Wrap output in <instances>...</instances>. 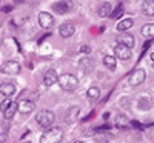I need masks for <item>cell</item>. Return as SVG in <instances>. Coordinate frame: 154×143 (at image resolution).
I'll return each instance as SVG.
<instances>
[{
	"label": "cell",
	"mask_w": 154,
	"mask_h": 143,
	"mask_svg": "<svg viewBox=\"0 0 154 143\" xmlns=\"http://www.w3.org/2000/svg\"><path fill=\"white\" fill-rule=\"evenodd\" d=\"M63 140L62 128H48L40 135V143H60Z\"/></svg>",
	"instance_id": "6da1fadb"
},
{
	"label": "cell",
	"mask_w": 154,
	"mask_h": 143,
	"mask_svg": "<svg viewBox=\"0 0 154 143\" xmlns=\"http://www.w3.org/2000/svg\"><path fill=\"white\" fill-rule=\"evenodd\" d=\"M59 85L63 91H74L79 86V80H77V77L72 75V74H62L59 77Z\"/></svg>",
	"instance_id": "7a4b0ae2"
},
{
	"label": "cell",
	"mask_w": 154,
	"mask_h": 143,
	"mask_svg": "<svg viewBox=\"0 0 154 143\" xmlns=\"http://www.w3.org/2000/svg\"><path fill=\"white\" fill-rule=\"evenodd\" d=\"M35 122L40 125L42 128H51V125L54 123V112L53 111H48V109H43V111H38L37 115H35Z\"/></svg>",
	"instance_id": "3957f363"
},
{
	"label": "cell",
	"mask_w": 154,
	"mask_h": 143,
	"mask_svg": "<svg viewBox=\"0 0 154 143\" xmlns=\"http://www.w3.org/2000/svg\"><path fill=\"white\" fill-rule=\"evenodd\" d=\"M145 77H146L145 69H140V68H139V69H136L134 72L130 74V77H128V82H130L131 86H137V85H140V83L145 82Z\"/></svg>",
	"instance_id": "277c9868"
},
{
	"label": "cell",
	"mask_w": 154,
	"mask_h": 143,
	"mask_svg": "<svg viewBox=\"0 0 154 143\" xmlns=\"http://www.w3.org/2000/svg\"><path fill=\"white\" fill-rule=\"evenodd\" d=\"M114 56L117 57V59H120V60H128V59H131V48H128V46H125V45H122V43H117L116 45V48H114Z\"/></svg>",
	"instance_id": "5b68a950"
},
{
	"label": "cell",
	"mask_w": 154,
	"mask_h": 143,
	"mask_svg": "<svg viewBox=\"0 0 154 143\" xmlns=\"http://www.w3.org/2000/svg\"><path fill=\"white\" fill-rule=\"evenodd\" d=\"M2 71L5 74H9V75H16L20 72V63L16 60H8L2 65Z\"/></svg>",
	"instance_id": "8992f818"
},
{
	"label": "cell",
	"mask_w": 154,
	"mask_h": 143,
	"mask_svg": "<svg viewBox=\"0 0 154 143\" xmlns=\"http://www.w3.org/2000/svg\"><path fill=\"white\" fill-rule=\"evenodd\" d=\"M75 28H74V23L72 22H65V23H62L60 25V28H59V34L63 37V38H68L74 34Z\"/></svg>",
	"instance_id": "52a82bcc"
},
{
	"label": "cell",
	"mask_w": 154,
	"mask_h": 143,
	"mask_svg": "<svg viewBox=\"0 0 154 143\" xmlns=\"http://www.w3.org/2000/svg\"><path fill=\"white\" fill-rule=\"evenodd\" d=\"M38 25L42 28H51L54 25V17L49 12H40L38 14Z\"/></svg>",
	"instance_id": "ba28073f"
},
{
	"label": "cell",
	"mask_w": 154,
	"mask_h": 143,
	"mask_svg": "<svg viewBox=\"0 0 154 143\" xmlns=\"http://www.w3.org/2000/svg\"><path fill=\"white\" fill-rule=\"evenodd\" d=\"M35 109V103L32 100H22L19 102V112L23 114V115H26L29 112H32Z\"/></svg>",
	"instance_id": "9c48e42d"
},
{
	"label": "cell",
	"mask_w": 154,
	"mask_h": 143,
	"mask_svg": "<svg viewBox=\"0 0 154 143\" xmlns=\"http://www.w3.org/2000/svg\"><path fill=\"white\" fill-rule=\"evenodd\" d=\"M79 69L83 72V74H89L93 69H94V63L89 57H82L79 60Z\"/></svg>",
	"instance_id": "30bf717a"
},
{
	"label": "cell",
	"mask_w": 154,
	"mask_h": 143,
	"mask_svg": "<svg viewBox=\"0 0 154 143\" xmlns=\"http://www.w3.org/2000/svg\"><path fill=\"white\" fill-rule=\"evenodd\" d=\"M59 82V74L54 71V69H48L43 75V83L45 86H53L54 83Z\"/></svg>",
	"instance_id": "8fae6325"
},
{
	"label": "cell",
	"mask_w": 154,
	"mask_h": 143,
	"mask_svg": "<svg viewBox=\"0 0 154 143\" xmlns=\"http://www.w3.org/2000/svg\"><path fill=\"white\" fill-rule=\"evenodd\" d=\"M79 115H80V108L79 106H71L68 111H66V115H65V120L68 125L74 123L77 119H79Z\"/></svg>",
	"instance_id": "7c38bea8"
},
{
	"label": "cell",
	"mask_w": 154,
	"mask_h": 143,
	"mask_svg": "<svg viewBox=\"0 0 154 143\" xmlns=\"http://www.w3.org/2000/svg\"><path fill=\"white\" fill-rule=\"evenodd\" d=\"M71 8H72V5H71V2H68V0H62V2L53 5V9L56 12H59V14H66V12H69Z\"/></svg>",
	"instance_id": "4fadbf2b"
},
{
	"label": "cell",
	"mask_w": 154,
	"mask_h": 143,
	"mask_svg": "<svg viewBox=\"0 0 154 143\" xmlns=\"http://www.w3.org/2000/svg\"><path fill=\"white\" fill-rule=\"evenodd\" d=\"M151 106H152L151 97H148V96H140V97L137 99V108H139L140 111H148V109H151Z\"/></svg>",
	"instance_id": "5bb4252c"
},
{
	"label": "cell",
	"mask_w": 154,
	"mask_h": 143,
	"mask_svg": "<svg viewBox=\"0 0 154 143\" xmlns=\"http://www.w3.org/2000/svg\"><path fill=\"white\" fill-rule=\"evenodd\" d=\"M17 111H19V103H16V102H11V105H9V106L3 111V117H5L6 120H11Z\"/></svg>",
	"instance_id": "9a60e30c"
},
{
	"label": "cell",
	"mask_w": 154,
	"mask_h": 143,
	"mask_svg": "<svg viewBox=\"0 0 154 143\" xmlns=\"http://www.w3.org/2000/svg\"><path fill=\"white\" fill-rule=\"evenodd\" d=\"M117 43H122L128 48H133L136 42H134V37L131 34H122L120 37H117Z\"/></svg>",
	"instance_id": "2e32d148"
},
{
	"label": "cell",
	"mask_w": 154,
	"mask_h": 143,
	"mask_svg": "<svg viewBox=\"0 0 154 143\" xmlns=\"http://www.w3.org/2000/svg\"><path fill=\"white\" fill-rule=\"evenodd\" d=\"M0 93H2L5 97H11L16 94V86L14 83H3L2 86H0Z\"/></svg>",
	"instance_id": "e0dca14e"
},
{
	"label": "cell",
	"mask_w": 154,
	"mask_h": 143,
	"mask_svg": "<svg viewBox=\"0 0 154 143\" xmlns=\"http://www.w3.org/2000/svg\"><path fill=\"white\" fill-rule=\"evenodd\" d=\"M142 11H143L145 16L152 17L154 16V0H145L142 3Z\"/></svg>",
	"instance_id": "ac0fdd59"
},
{
	"label": "cell",
	"mask_w": 154,
	"mask_h": 143,
	"mask_svg": "<svg viewBox=\"0 0 154 143\" xmlns=\"http://www.w3.org/2000/svg\"><path fill=\"white\" fill-rule=\"evenodd\" d=\"M133 25H134L133 19H123V20H120V22L117 23V31H120V32L128 31V29L133 26Z\"/></svg>",
	"instance_id": "d6986e66"
},
{
	"label": "cell",
	"mask_w": 154,
	"mask_h": 143,
	"mask_svg": "<svg viewBox=\"0 0 154 143\" xmlns=\"http://www.w3.org/2000/svg\"><path fill=\"white\" fill-rule=\"evenodd\" d=\"M111 3H108V2H105V3H102L100 6H99V16L100 17H108V16H111Z\"/></svg>",
	"instance_id": "ffe728a7"
},
{
	"label": "cell",
	"mask_w": 154,
	"mask_h": 143,
	"mask_svg": "<svg viewBox=\"0 0 154 143\" xmlns=\"http://www.w3.org/2000/svg\"><path fill=\"white\" fill-rule=\"evenodd\" d=\"M140 32H142V35L146 37V38H152V37H154V23L145 25V26L140 29Z\"/></svg>",
	"instance_id": "44dd1931"
},
{
	"label": "cell",
	"mask_w": 154,
	"mask_h": 143,
	"mask_svg": "<svg viewBox=\"0 0 154 143\" xmlns=\"http://www.w3.org/2000/svg\"><path fill=\"white\" fill-rule=\"evenodd\" d=\"M103 65L108 68V69H116V65H117V62H116V57L112 56H105L103 57Z\"/></svg>",
	"instance_id": "7402d4cb"
},
{
	"label": "cell",
	"mask_w": 154,
	"mask_h": 143,
	"mask_svg": "<svg viewBox=\"0 0 154 143\" xmlns=\"http://www.w3.org/2000/svg\"><path fill=\"white\" fill-rule=\"evenodd\" d=\"M86 96H88V99H91V100H97V99L100 97V91H99V88H96V86H91V88L88 89Z\"/></svg>",
	"instance_id": "603a6c76"
},
{
	"label": "cell",
	"mask_w": 154,
	"mask_h": 143,
	"mask_svg": "<svg viewBox=\"0 0 154 143\" xmlns=\"http://www.w3.org/2000/svg\"><path fill=\"white\" fill-rule=\"evenodd\" d=\"M116 123H117V126H125L128 125L130 122H128V119L125 115H117V119H116Z\"/></svg>",
	"instance_id": "cb8c5ba5"
},
{
	"label": "cell",
	"mask_w": 154,
	"mask_h": 143,
	"mask_svg": "<svg viewBox=\"0 0 154 143\" xmlns=\"http://www.w3.org/2000/svg\"><path fill=\"white\" fill-rule=\"evenodd\" d=\"M9 105H11V100H9V99L3 100V102H2V105H0V111L3 112V111H5V109H6V108H8Z\"/></svg>",
	"instance_id": "d4e9b609"
},
{
	"label": "cell",
	"mask_w": 154,
	"mask_h": 143,
	"mask_svg": "<svg viewBox=\"0 0 154 143\" xmlns=\"http://www.w3.org/2000/svg\"><path fill=\"white\" fill-rule=\"evenodd\" d=\"M122 11H123V8H122V5H119V6H117V9L114 11V14H111V17H117L119 14H122Z\"/></svg>",
	"instance_id": "484cf974"
},
{
	"label": "cell",
	"mask_w": 154,
	"mask_h": 143,
	"mask_svg": "<svg viewBox=\"0 0 154 143\" xmlns=\"http://www.w3.org/2000/svg\"><path fill=\"white\" fill-rule=\"evenodd\" d=\"M6 140H8V134H6V131L0 132V143H5Z\"/></svg>",
	"instance_id": "4316f807"
},
{
	"label": "cell",
	"mask_w": 154,
	"mask_h": 143,
	"mask_svg": "<svg viewBox=\"0 0 154 143\" xmlns=\"http://www.w3.org/2000/svg\"><path fill=\"white\" fill-rule=\"evenodd\" d=\"M80 51H82V53H89V46H82Z\"/></svg>",
	"instance_id": "83f0119b"
},
{
	"label": "cell",
	"mask_w": 154,
	"mask_h": 143,
	"mask_svg": "<svg viewBox=\"0 0 154 143\" xmlns=\"http://www.w3.org/2000/svg\"><path fill=\"white\" fill-rule=\"evenodd\" d=\"M151 60H152V62H154V53H152V54H151Z\"/></svg>",
	"instance_id": "f1b7e54d"
},
{
	"label": "cell",
	"mask_w": 154,
	"mask_h": 143,
	"mask_svg": "<svg viewBox=\"0 0 154 143\" xmlns=\"http://www.w3.org/2000/svg\"><path fill=\"white\" fill-rule=\"evenodd\" d=\"M74 143H83V141H74Z\"/></svg>",
	"instance_id": "f546056e"
},
{
	"label": "cell",
	"mask_w": 154,
	"mask_h": 143,
	"mask_svg": "<svg viewBox=\"0 0 154 143\" xmlns=\"http://www.w3.org/2000/svg\"><path fill=\"white\" fill-rule=\"evenodd\" d=\"M25 143H31V141H25Z\"/></svg>",
	"instance_id": "4dcf8cb0"
},
{
	"label": "cell",
	"mask_w": 154,
	"mask_h": 143,
	"mask_svg": "<svg viewBox=\"0 0 154 143\" xmlns=\"http://www.w3.org/2000/svg\"><path fill=\"white\" fill-rule=\"evenodd\" d=\"M0 71H2V66H0Z\"/></svg>",
	"instance_id": "1f68e13d"
}]
</instances>
